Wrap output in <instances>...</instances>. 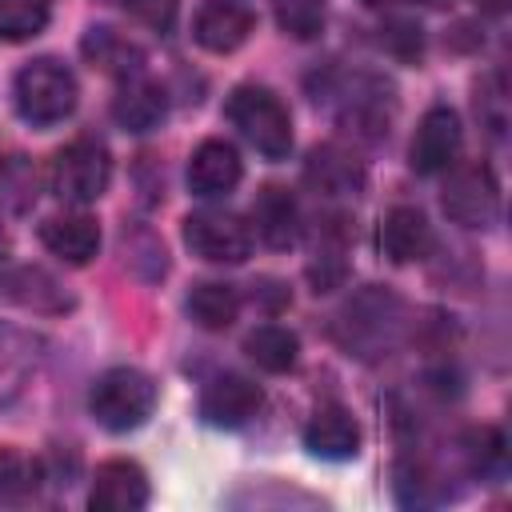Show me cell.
I'll return each instance as SVG.
<instances>
[{
	"instance_id": "e0dca14e",
	"label": "cell",
	"mask_w": 512,
	"mask_h": 512,
	"mask_svg": "<svg viewBox=\"0 0 512 512\" xmlns=\"http://www.w3.org/2000/svg\"><path fill=\"white\" fill-rule=\"evenodd\" d=\"M40 240L52 256H60L64 264H88L100 248V228L92 216H80V212H64V216H48L40 224Z\"/></svg>"
},
{
	"instance_id": "cb8c5ba5",
	"label": "cell",
	"mask_w": 512,
	"mask_h": 512,
	"mask_svg": "<svg viewBox=\"0 0 512 512\" xmlns=\"http://www.w3.org/2000/svg\"><path fill=\"white\" fill-rule=\"evenodd\" d=\"M4 288H8L12 300H20V304L32 308V312H64V308L72 304L68 292H64L48 272H40V268H20V272H12V276L4 280Z\"/></svg>"
},
{
	"instance_id": "ac0fdd59",
	"label": "cell",
	"mask_w": 512,
	"mask_h": 512,
	"mask_svg": "<svg viewBox=\"0 0 512 512\" xmlns=\"http://www.w3.org/2000/svg\"><path fill=\"white\" fill-rule=\"evenodd\" d=\"M380 248L392 264H412L432 248V228L420 208L396 204L380 224Z\"/></svg>"
},
{
	"instance_id": "ffe728a7",
	"label": "cell",
	"mask_w": 512,
	"mask_h": 512,
	"mask_svg": "<svg viewBox=\"0 0 512 512\" xmlns=\"http://www.w3.org/2000/svg\"><path fill=\"white\" fill-rule=\"evenodd\" d=\"M84 56H88V64L92 68H100V72H112V76H136V72H144V52H140V44H132L124 32H116V28H88L84 32Z\"/></svg>"
},
{
	"instance_id": "30bf717a",
	"label": "cell",
	"mask_w": 512,
	"mask_h": 512,
	"mask_svg": "<svg viewBox=\"0 0 512 512\" xmlns=\"http://www.w3.org/2000/svg\"><path fill=\"white\" fill-rule=\"evenodd\" d=\"M460 152V116L448 104H432L412 136V168L416 172H444Z\"/></svg>"
},
{
	"instance_id": "44dd1931",
	"label": "cell",
	"mask_w": 512,
	"mask_h": 512,
	"mask_svg": "<svg viewBox=\"0 0 512 512\" xmlns=\"http://www.w3.org/2000/svg\"><path fill=\"white\" fill-rule=\"evenodd\" d=\"M36 192H40L36 164L24 152H4L0 156V212L24 216L36 204Z\"/></svg>"
},
{
	"instance_id": "2e32d148",
	"label": "cell",
	"mask_w": 512,
	"mask_h": 512,
	"mask_svg": "<svg viewBox=\"0 0 512 512\" xmlns=\"http://www.w3.org/2000/svg\"><path fill=\"white\" fill-rule=\"evenodd\" d=\"M252 224H256V236L268 248H292L296 236H300V208H296L292 192L280 188V184L260 188L256 204H252Z\"/></svg>"
},
{
	"instance_id": "8992f818",
	"label": "cell",
	"mask_w": 512,
	"mask_h": 512,
	"mask_svg": "<svg viewBox=\"0 0 512 512\" xmlns=\"http://www.w3.org/2000/svg\"><path fill=\"white\" fill-rule=\"evenodd\" d=\"M184 244L200 256V260H212V264H240L248 260L252 252V228L232 216V212H216V208H204V212H192L184 220Z\"/></svg>"
},
{
	"instance_id": "6da1fadb",
	"label": "cell",
	"mask_w": 512,
	"mask_h": 512,
	"mask_svg": "<svg viewBox=\"0 0 512 512\" xmlns=\"http://www.w3.org/2000/svg\"><path fill=\"white\" fill-rule=\"evenodd\" d=\"M400 328H404V304L384 288H364L356 300L344 304L336 320L340 344L364 360L388 356L392 344L400 340Z\"/></svg>"
},
{
	"instance_id": "d4e9b609",
	"label": "cell",
	"mask_w": 512,
	"mask_h": 512,
	"mask_svg": "<svg viewBox=\"0 0 512 512\" xmlns=\"http://www.w3.org/2000/svg\"><path fill=\"white\" fill-rule=\"evenodd\" d=\"M48 28V0H0V40H32Z\"/></svg>"
},
{
	"instance_id": "4dcf8cb0",
	"label": "cell",
	"mask_w": 512,
	"mask_h": 512,
	"mask_svg": "<svg viewBox=\"0 0 512 512\" xmlns=\"http://www.w3.org/2000/svg\"><path fill=\"white\" fill-rule=\"evenodd\" d=\"M484 12H492V16H500V12H508V0H476Z\"/></svg>"
},
{
	"instance_id": "9c48e42d",
	"label": "cell",
	"mask_w": 512,
	"mask_h": 512,
	"mask_svg": "<svg viewBox=\"0 0 512 512\" xmlns=\"http://www.w3.org/2000/svg\"><path fill=\"white\" fill-rule=\"evenodd\" d=\"M148 504V476L136 460H104L92 476V512H136Z\"/></svg>"
},
{
	"instance_id": "484cf974",
	"label": "cell",
	"mask_w": 512,
	"mask_h": 512,
	"mask_svg": "<svg viewBox=\"0 0 512 512\" xmlns=\"http://www.w3.org/2000/svg\"><path fill=\"white\" fill-rule=\"evenodd\" d=\"M40 484V464L16 448H0V496L4 500H24Z\"/></svg>"
},
{
	"instance_id": "83f0119b",
	"label": "cell",
	"mask_w": 512,
	"mask_h": 512,
	"mask_svg": "<svg viewBox=\"0 0 512 512\" xmlns=\"http://www.w3.org/2000/svg\"><path fill=\"white\" fill-rule=\"evenodd\" d=\"M324 24V8L320 0H284L280 4V28H288L292 36H316Z\"/></svg>"
},
{
	"instance_id": "52a82bcc",
	"label": "cell",
	"mask_w": 512,
	"mask_h": 512,
	"mask_svg": "<svg viewBox=\"0 0 512 512\" xmlns=\"http://www.w3.org/2000/svg\"><path fill=\"white\" fill-rule=\"evenodd\" d=\"M444 212L464 228H488L500 216V188L484 164H460L444 184Z\"/></svg>"
},
{
	"instance_id": "5b68a950",
	"label": "cell",
	"mask_w": 512,
	"mask_h": 512,
	"mask_svg": "<svg viewBox=\"0 0 512 512\" xmlns=\"http://www.w3.org/2000/svg\"><path fill=\"white\" fill-rule=\"evenodd\" d=\"M112 180V160H108V148L100 140H68L64 148H56L52 164H48V184L60 200L68 204H92L104 196Z\"/></svg>"
},
{
	"instance_id": "4316f807",
	"label": "cell",
	"mask_w": 512,
	"mask_h": 512,
	"mask_svg": "<svg viewBox=\"0 0 512 512\" xmlns=\"http://www.w3.org/2000/svg\"><path fill=\"white\" fill-rule=\"evenodd\" d=\"M464 456L476 476H496L504 468V436L496 428H472L464 436Z\"/></svg>"
},
{
	"instance_id": "f1b7e54d",
	"label": "cell",
	"mask_w": 512,
	"mask_h": 512,
	"mask_svg": "<svg viewBox=\"0 0 512 512\" xmlns=\"http://www.w3.org/2000/svg\"><path fill=\"white\" fill-rule=\"evenodd\" d=\"M124 8H128L140 24H148V28H156V32H168L172 20H176V0H124Z\"/></svg>"
},
{
	"instance_id": "f546056e",
	"label": "cell",
	"mask_w": 512,
	"mask_h": 512,
	"mask_svg": "<svg viewBox=\"0 0 512 512\" xmlns=\"http://www.w3.org/2000/svg\"><path fill=\"white\" fill-rule=\"evenodd\" d=\"M384 44L400 56V60H416L420 56V28L412 20H392L384 28Z\"/></svg>"
},
{
	"instance_id": "277c9868",
	"label": "cell",
	"mask_w": 512,
	"mask_h": 512,
	"mask_svg": "<svg viewBox=\"0 0 512 512\" xmlns=\"http://www.w3.org/2000/svg\"><path fill=\"white\" fill-rule=\"evenodd\" d=\"M88 408L96 424L108 432L140 428L156 408V384L140 368H108L104 376H96L88 392Z\"/></svg>"
},
{
	"instance_id": "9a60e30c",
	"label": "cell",
	"mask_w": 512,
	"mask_h": 512,
	"mask_svg": "<svg viewBox=\"0 0 512 512\" xmlns=\"http://www.w3.org/2000/svg\"><path fill=\"white\" fill-rule=\"evenodd\" d=\"M240 184V156L228 140H204L188 160V188L196 196H224Z\"/></svg>"
},
{
	"instance_id": "ba28073f",
	"label": "cell",
	"mask_w": 512,
	"mask_h": 512,
	"mask_svg": "<svg viewBox=\"0 0 512 512\" xmlns=\"http://www.w3.org/2000/svg\"><path fill=\"white\" fill-rule=\"evenodd\" d=\"M256 28V12L248 0H204L192 20V36L208 52H232L240 48Z\"/></svg>"
},
{
	"instance_id": "4fadbf2b",
	"label": "cell",
	"mask_w": 512,
	"mask_h": 512,
	"mask_svg": "<svg viewBox=\"0 0 512 512\" xmlns=\"http://www.w3.org/2000/svg\"><path fill=\"white\" fill-rule=\"evenodd\" d=\"M168 112V100H164V88L156 80H148L144 72L136 76H124L116 96H112V120L128 132H152Z\"/></svg>"
},
{
	"instance_id": "3957f363",
	"label": "cell",
	"mask_w": 512,
	"mask_h": 512,
	"mask_svg": "<svg viewBox=\"0 0 512 512\" xmlns=\"http://www.w3.org/2000/svg\"><path fill=\"white\" fill-rule=\"evenodd\" d=\"M12 96H16V112L28 124H56L76 108L80 88H76V76L60 60L40 56L16 72Z\"/></svg>"
},
{
	"instance_id": "7a4b0ae2",
	"label": "cell",
	"mask_w": 512,
	"mask_h": 512,
	"mask_svg": "<svg viewBox=\"0 0 512 512\" xmlns=\"http://www.w3.org/2000/svg\"><path fill=\"white\" fill-rule=\"evenodd\" d=\"M224 112L260 156H268V160L288 156V148H292V116H288V108L280 104V96L272 88L240 84L228 96Z\"/></svg>"
},
{
	"instance_id": "7c38bea8",
	"label": "cell",
	"mask_w": 512,
	"mask_h": 512,
	"mask_svg": "<svg viewBox=\"0 0 512 512\" xmlns=\"http://www.w3.org/2000/svg\"><path fill=\"white\" fill-rule=\"evenodd\" d=\"M44 356L40 336L16 324H0V404H12L36 376Z\"/></svg>"
},
{
	"instance_id": "1f68e13d",
	"label": "cell",
	"mask_w": 512,
	"mask_h": 512,
	"mask_svg": "<svg viewBox=\"0 0 512 512\" xmlns=\"http://www.w3.org/2000/svg\"><path fill=\"white\" fill-rule=\"evenodd\" d=\"M372 8H384V4H408V0H364ZM424 4H448V0H424Z\"/></svg>"
},
{
	"instance_id": "603a6c76",
	"label": "cell",
	"mask_w": 512,
	"mask_h": 512,
	"mask_svg": "<svg viewBox=\"0 0 512 512\" xmlns=\"http://www.w3.org/2000/svg\"><path fill=\"white\" fill-rule=\"evenodd\" d=\"M240 312V296L232 284H220V280H204L188 292V316L208 328V332H224Z\"/></svg>"
},
{
	"instance_id": "d6986e66",
	"label": "cell",
	"mask_w": 512,
	"mask_h": 512,
	"mask_svg": "<svg viewBox=\"0 0 512 512\" xmlns=\"http://www.w3.org/2000/svg\"><path fill=\"white\" fill-rule=\"evenodd\" d=\"M308 184L324 196H356L364 188V168L356 164L352 152L336 148V144H324V148H312L308 156V168H304Z\"/></svg>"
},
{
	"instance_id": "7402d4cb",
	"label": "cell",
	"mask_w": 512,
	"mask_h": 512,
	"mask_svg": "<svg viewBox=\"0 0 512 512\" xmlns=\"http://www.w3.org/2000/svg\"><path fill=\"white\" fill-rule=\"evenodd\" d=\"M244 352L264 372H288L300 356V340H296V332H288L280 324H260L244 336Z\"/></svg>"
},
{
	"instance_id": "5bb4252c",
	"label": "cell",
	"mask_w": 512,
	"mask_h": 512,
	"mask_svg": "<svg viewBox=\"0 0 512 512\" xmlns=\"http://www.w3.org/2000/svg\"><path fill=\"white\" fill-rule=\"evenodd\" d=\"M304 448L320 460H352L360 452V424L348 408L328 404L312 412V420L304 424Z\"/></svg>"
},
{
	"instance_id": "8fae6325",
	"label": "cell",
	"mask_w": 512,
	"mask_h": 512,
	"mask_svg": "<svg viewBox=\"0 0 512 512\" xmlns=\"http://www.w3.org/2000/svg\"><path fill=\"white\" fill-rule=\"evenodd\" d=\"M256 408H260V384H252L240 372H224L208 380V388L200 392V416L216 428H240L256 416Z\"/></svg>"
}]
</instances>
